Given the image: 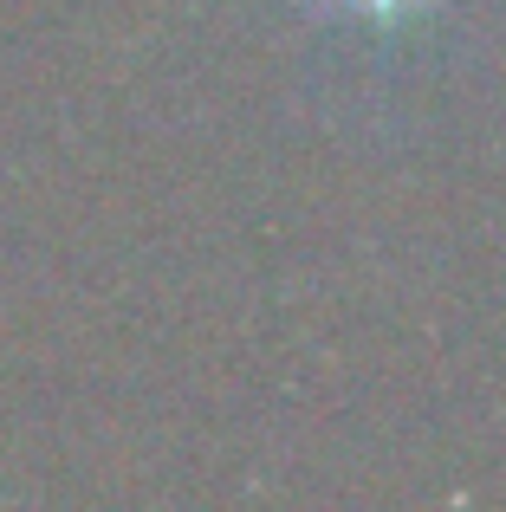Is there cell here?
I'll return each instance as SVG.
<instances>
[{"mask_svg":"<svg viewBox=\"0 0 506 512\" xmlns=\"http://www.w3.org/2000/svg\"><path fill=\"white\" fill-rule=\"evenodd\" d=\"M312 7H331V13H364V20H377V26H396V20H409V13H422L429 0H312Z\"/></svg>","mask_w":506,"mask_h":512,"instance_id":"1","label":"cell"}]
</instances>
